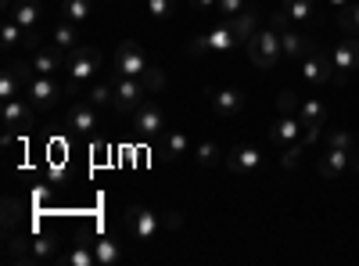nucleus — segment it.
I'll return each mask as SVG.
<instances>
[{"mask_svg": "<svg viewBox=\"0 0 359 266\" xmlns=\"http://www.w3.org/2000/svg\"><path fill=\"white\" fill-rule=\"evenodd\" d=\"M101 69H104V62H101V54H97L94 47H86V44H79L76 51H69V65H65V72H69V86H65V91H69V94H79L83 86H90V83H97Z\"/></svg>", "mask_w": 359, "mask_h": 266, "instance_id": "nucleus-1", "label": "nucleus"}, {"mask_svg": "<svg viewBox=\"0 0 359 266\" xmlns=\"http://www.w3.org/2000/svg\"><path fill=\"white\" fill-rule=\"evenodd\" d=\"M245 51H248V58H252V65L255 69H262V72H269L277 62H280V33L273 25H266V29H259V33L245 44Z\"/></svg>", "mask_w": 359, "mask_h": 266, "instance_id": "nucleus-2", "label": "nucleus"}, {"mask_svg": "<svg viewBox=\"0 0 359 266\" xmlns=\"http://www.w3.org/2000/svg\"><path fill=\"white\" fill-rule=\"evenodd\" d=\"M69 91L62 83H57L54 76H33L25 83V98H29V105L33 108H40V112H50L54 105H62V98H65Z\"/></svg>", "mask_w": 359, "mask_h": 266, "instance_id": "nucleus-3", "label": "nucleus"}, {"mask_svg": "<svg viewBox=\"0 0 359 266\" xmlns=\"http://www.w3.org/2000/svg\"><path fill=\"white\" fill-rule=\"evenodd\" d=\"M111 69H115V76H144L151 69V58H147V51L137 40H123L111 58Z\"/></svg>", "mask_w": 359, "mask_h": 266, "instance_id": "nucleus-4", "label": "nucleus"}, {"mask_svg": "<svg viewBox=\"0 0 359 266\" xmlns=\"http://www.w3.org/2000/svg\"><path fill=\"white\" fill-rule=\"evenodd\" d=\"M111 83H115V108L133 115V112L144 105V98H147L144 79H140V76H115Z\"/></svg>", "mask_w": 359, "mask_h": 266, "instance_id": "nucleus-5", "label": "nucleus"}, {"mask_svg": "<svg viewBox=\"0 0 359 266\" xmlns=\"http://www.w3.org/2000/svg\"><path fill=\"white\" fill-rule=\"evenodd\" d=\"M133 130H137V137H144V140L162 137V133H165V112H162V105L144 101V105L133 112Z\"/></svg>", "mask_w": 359, "mask_h": 266, "instance_id": "nucleus-6", "label": "nucleus"}, {"mask_svg": "<svg viewBox=\"0 0 359 266\" xmlns=\"http://www.w3.org/2000/svg\"><path fill=\"white\" fill-rule=\"evenodd\" d=\"M123 220H126V230L133 234L137 241H151L155 234L162 230V220H158V213H151L147 205H130Z\"/></svg>", "mask_w": 359, "mask_h": 266, "instance_id": "nucleus-7", "label": "nucleus"}, {"mask_svg": "<svg viewBox=\"0 0 359 266\" xmlns=\"http://www.w3.org/2000/svg\"><path fill=\"white\" fill-rule=\"evenodd\" d=\"M208 105H212L216 115H223V119H237V115L245 112L248 98L241 91H233V86H208Z\"/></svg>", "mask_w": 359, "mask_h": 266, "instance_id": "nucleus-8", "label": "nucleus"}, {"mask_svg": "<svg viewBox=\"0 0 359 266\" xmlns=\"http://www.w3.org/2000/svg\"><path fill=\"white\" fill-rule=\"evenodd\" d=\"M331 62H334V79H338V86L348 83V76L359 69V36L338 40V47L331 51Z\"/></svg>", "mask_w": 359, "mask_h": 266, "instance_id": "nucleus-9", "label": "nucleus"}, {"mask_svg": "<svg viewBox=\"0 0 359 266\" xmlns=\"http://www.w3.org/2000/svg\"><path fill=\"white\" fill-rule=\"evenodd\" d=\"M302 79H306L309 86L334 83V62H331V54H323L320 47H313V51L302 58Z\"/></svg>", "mask_w": 359, "mask_h": 266, "instance_id": "nucleus-10", "label": "nucleus"}, {"mask_svg": "<svg viewBox=\"0 0 359 266\" xmlns=\"http://www.w3.org/2000/svg\"><path fill=\"white\" fill-rule=\"evenodd\" d=\"M0 123H4L8 137L11 133H25L29 126H33V105H29V98L4 101V108H0Z\"/></svg>", "mask_w": 359, "mask_h": 266, "instance_id": "nucleus-11", "label": "nucleus"}, {"mask_svg": "<svg viewBox=\"0 0 359 266\" xmlns=\"http://www.w3.org/2000/svg\"><path fill=\"white\" fill-rule=\"evenodd\" d=\"M226 169H230L233 176H245V180H252V176L262 169V155L255 152L252 144H237V147H230V152H226Z\"/></svg>", "mask_w": 359, "mask_h": 266, "instance_id": "nucleus-12", "label": "nucleus"}, {"mask_svg": "<svg viewBox=\"0 0 359 266\" xmlns=\"http://www.w3.org/2000/svg\"><path fill=\"white\" fill-rule=\"evenodd\" d=\"M316 169H320L323 180L338 184V180H345L348 169H352V152H345V147H327V152L320 155V162H316Z\"/></svg>", "mask_w": 359, "mask_h": 266, "instance_id": "nucleus-13", "label": "nucleus"}, {"mask_svg": "<svg viewBox=\"0 0 359 266\" xmlns=\"http://www.w3.org/2000/svg\"><path fill=\"white\" fill-rule=\"evenodd\" d=\"M29 65H33V72H36V76H54V72H62V69L69 65V51L54 47V44H43L40 51H33Z\"/></svg>", "mask_w": 359, "mask_h": 266, "instance_id": "nucleus-14", "label": "nucleus"}, {"mask_svg": "<svg viewBox=\"0 0 359 266\" xmlns=\"http://www.w3.org/2000/svg\"><path fill=\"white\" fill-rule=\"evenodd\" d=\"M97 112H101V108H94L90 101H76V105L69 108V115H65V126H69L72 133H79V137H90V133L101 126Z\"/></svg>", "mask_w": 359, "mask_h": 266, "instance_id": "nucleus-15", "label": "nucleus"}, {"mask_svg": "<svg viewBox=\"0 0 359 266\" xmlns=\"http://www.w3.org/2000/svg\"><path fill=\"white\" fill-rule=\"evenodd\" d=\"M233 47H241V44H237V36H233V25L223 18L219 25H212V29H208V51H212V54H230Z\"/></svg>", "mask_w": 359, "mask_h": 266, "instance_id": "nucleus-16", "label": "nucleus"}, {"mask_svg": "<svg viewBox=\"0 0 359 266\" xmlns=\"http://www.w3.org/2000/svg\"><path fill=\"white\" fill-rule=\"evenodd\" d=\"M313 47L316 44L309 36H302V33H294V29H284L280 33V51H284V58H291V62H302Z\"/></svg>", "mask_w": 359, "mask_h": 266, "instance_id": "nucleus-17", "label": "nucleus"}, {"mask_svg": "<svg viewBox=\"0 0 359 266\" xmlns=\"http://www.w3.org/2000/svg\"><path fill=\"white\" fill-rule=\"evenodd\" d=\"M11 18L25 29V33H29V29H40V18H43V4H40V0H18V4L11 8Z\"/></svg>", "mask_w": 359, "mask_h": 266, "instance_id": "nucleus-18", "label": "nucleus"}, {"mask_svg": "<svg viewBox=\"0 0 359 266\" xmlns=\"http://www.w3.org/2000/svg\"><path fill=\"white\" fill-rule=\"evenodd\" d=\"M226 22L233 25V36H237V44H241V47L259 33V11H255V8H245L237 18H226Z\"/></svg>", "mask_w": 359, "mask_h": 266, "instance_id": "nucleus-19", "label": "nucleus"}, {"mask_svg": "<svg viewBox=\"0 0 359 266\" xmlns=\"http://www.w3.org/2000/svg\"><path fill=\"white\" fill-rule=\"evenodd\" d=\"M302 137V119H294V115H280V119L269 126V140L273 144H291Z\"/></svg>", "mask_w": 359, "mask_h": 266, "instance_id": "nucleus-20", "label": "nucleus"}, {"mask_svg": "<svg viewBox=\"0 0 359 266\" xmlns=\"http://www.w3.org/2000/svg\"><path fill=\"white\" fill-rule=\"evenodd\" d=\"M47 40H50L54 47H62V51H76V47H79V25L69 22V18H62V22L50 29Z\"/></svg>", "mask_w": 359, "mask_h": 266, "instance_id": "nucleus-21", "label": "nucleus"}, {"mask_svg": "<svg viewBox=\"0 0 359 266\" xmlns=\"http://www.w3.org/2000/svg\"><path fill=\"white\" fill-rule=\"evenodd\" d=\"M94 245V255H97V266H118L126 259L123 245H118L115 238H97V241H90Z\"/></svg>", "mask_w": 359, "mask_h": 266, "instance_id": "nucleus-22", "label": "nucleus"}, {"mask_svg": "<svg viewBox=\"0 0 359 266\" xmlns=\"http://www.w3.org/2000/svg\"><path fill=\"white\" fill-rule=\"evenodd\" d=\"M187 152H191V137H187L184 130H172V133H165V140H162V155H165V162L184 159Z\"/></svg>", "mask_w": 359, "mask_h": 266, "instance_id": "nucleus-23", "label": "nucleus"}, {"mask_svg": "<svg viewBox=\"0 0 359 266\" xmlns=\"http://www.w3.org/2000/svg\"><path fill=\"white\" fill-rule=\"evenodd\" d=\"M86 101L94 105V108H108V105H115V83H111V79H97V83H90Z\"/></svg>", "mask_w": 359, "mask_h": 266, "instance_id": "nucleus-24", "label": "nucleus"}, {"mask_svg": "<svg viewBox=\"0 0 359 266\" xmlns=\"http://www.w3.org/2000/svg\"><path fill=\"white\" fill-rule=\"evenodd\" d=\"M298 119H302V126H323V123H327V105H323L320 98L302 101V108H298Z\"/></svg>", "mask_w": 359, "mask_h": 266, "instance_id": "nucleus-25", "label": "nucleus"}, {"mask_svg": "<svg viewBox=\"0 0 359 266\" xmlns=\"http://www.w3.org/2000/svg\"><path fill=\"white\" fill-rule=\"evenodd\" d=\"M57 255V241L50 238V234H36L33 241H29V259L33 262H47Z\"/></svg>", "mask_w": 359, "mask_h": 266, "instance_id": "nucleus-26", "label": "nucleus"}, {"mask_svg": "<svg viewBox=\"0 0 359 266\" xmlns=\"http://www.w3.org/2000/svg\"><path fill=\"white\" fill-rule=\"evenodd\" d=\"M90 15H94V0H62V18L83 25L90 22Z\"/></svg>", "mask_w": 359, "mask_h": 266, "instance_id": "nucleus-27", "label": "nucleus"}, {"mask_svg": "<svg viewBox=\"0 0 359 266\" xmlns=\"http://www.w3.org/2000/svg\"><path fill=\"white\" fill-rule=\"evenodd\" d=\"M194 159H198L201 166H219L226 155H223V147H219L216 140H198V144H194Z\"/></svg>", "mask_w": 359, "mask_h": 266, "instance_id": "nucleus-28", "label": "nucleus"}, {"mask_svg": "<svg viewBox=\"0 0 359 266\" xmlns=\"http://www.w3.org/2000/svg\"><path fill=\"white\" fill-rule=\"evenodd\" d=\"M22 40H25V29H22L11 15H4V25H0V44L11 51V47H18Z\"/></svg>", "mask_w": 359, "mask_h": 266, "instance_id": "nucleus-29", "label": "nucleus"}, {"mask_svg": "<svg viewBox=\"0 0 359 266\" xmlns=\"http://www.w3.org/2000/svg\"><path fill=\"white\" fill-rule=\"evenodd\" d=\"M280 8L291 15V22H309V18L316 15L313 0H280Z\"/></svg>", "mask_w": 359, "mask_h": 266, "instance_id": "nucleus-30", "label": "nucleus"}, {"mask_svg": "<svg viewBox=\"0 0 359 266\" xmlns=\"http://www.w3.org/2000/svg\"><path fill=\"white\" fill-rule=\"evenodd\" d=\"M306 147H309V144H306L302 137H298V140H291V144H284V155H280V166H284V169H294L298 162H302V155H306Z\"/></svg>", "mask_w": 359, "mask_h": 266, "instance_id": "nucleus-31", "label": "nucleus"}, {"mask_svg": "<svg viewBox=\"0 0 359 266\" xmlns=\"http://www.w3.org/2000/svg\"><path fill=\"white\" fill-rule=\"evenodd\" d=\"M65 259H69L72 266H97V255H94V245H90V241H79Z\"/></svg>", "mask_w": 359, "mask_h": 266, "instance_id": "nucleus-32", "label": "nucleus"}, {"mask_svg": "<svg viewBox=\"0 0 359 266\" xmlns=\"http://www.w3.org/2000/svg\"><path fill=\"white\" fill-rule=\"evenodd\" d=\"M338 29H341L345 36H359V0H355L348 11L338 15Z\"/></svg>", "mask_w": 359, "mask_h": 266, "instance_id": "nucleus-33", "label": "nucleus"}, {"mask_svg": "<svg viewBox=\"0 0 359 266\" xmlns=\"http://www.w3.org/2000/svg\"><path fill=\"white\" fill-rule=\"evenodd\" d=\"M144 8H147V15L151 18H172L176 15V0H144Z\"/></svg>", "mask_w": 359, "mask_h": 266, "instance_id": "nucleus-34", "label": "nucleus"}, {"mask_svg": "<svg viewBox=\"0 0 359 266\" xmlns=\"http://www.w3.org/2000/svg\"><path fill=\"white\" fill-rule=\"evenodd\" d=\"M140 79H144V86H147V94H158V91H165V72H162L155 62H151V69H147Z\"/></svg>", "mask_w": 359, "mask_h": 266, "instance_id": "nucleus-35", "label": "nucleus"}, {"mask_svg": "<svg viewBox=\"0 0 359 266\" xmlns=\"http://www.w3.org/2000/svg\"><path fill=\"white\" fill-rule=\"evenodd\" d=\"M327 147H345V152H355V140L348 130H327Z\"/></svg>", "mask_w": 359, "mask_h": 266, "instance_id": "nucleus-36", "label": "nucleus"}, {"mask_svg": "<svg viewBox=\"0 0 359 266\" xmlns=\"http://www.w3.org/2000/svg\"><path fill=\"white\" fill-rule=\"evenodd\" d=\"M298 108H302V101H298L294 91H280V94H277V112H280V115H294Z\"/></svg>", "mask_w": 359, "mask_h": 266, "instance_id": "nucleus-37", "label": "nucleus"}, {"mask_svg": "<svg viewBox=\"0 0 359 266\" xmlns=\"http://www.w3.org/2000/svg\"><path fill=\"white\" fill-rule=\"evenodd\" d=\"M245 8H252L248 0H219V8H216V11H219L223 18H237V15L245 11Z\"/></svg>", "mask_w": 359, "mask_h": 266, "instance_id": "nucleus-38", "label": "nucleus"}, {"mask_svg": "<svg viewBox=\"0 0 359 266\" xmlns=\"http://www.w3.org/2000/svg\"><path fill=\"white\" fill-rule=\"evenodd\" d=\"M187 54H194V58L212 54V51H208V33H198V36H191V44H187Z\"/></svg>", "mask_w": 359, "mask_h": 266, "instance_id": "nucleus-39", "label": "nucleus"}, {"mask_svg": "<svg viewBox=\"0 0 359 266\" xmlns=\"http://www.w3.org/2000/svg\"><path fill=\"white\" fill-rule=\"evenodd\" d=\"M191 8H194V11H216L219 0H191Z\"/></svg>", "mask_w": 359, "mask_h": 266, "instance_id": "nucleus-40", "label": "nucleus"}, {"mask_svg": "<svg viewBox=\"0 0 359 266\" xmlns=\"http://www.w3.org/2000/svg\"><path fill=\"white\" fill-rule=\"evenodd\" d=\"M327 4H331V8H334V11L341 15V11H348V8L355 4V0H327Z\"/></svg>", "mask_w": 359, "mask_h": 266, "instance_id": "nucleus-41", "label": "nucleus"}, {"mask_svg": "<svg viewBox=\"0 0 359 266\" xmlns=\"http://www.w3.org/2000/svg\"><path fill=\"white\" fill-rule=\"evenodd\" d=\"M180 223H184V216H180V213H169V216H165V227H172V230H176Z\"/></svg>", "mask_w": 359, "mask_h": 266, "instance_id": "nucleus-42", "label": "nucleus"}, {"mask_svg": "<svg viewBox=\"0 0 359 266\" xmlns=\"http://www.w3.org/2000/svg\"><path fill=\"white\" fill-rule=\"evenodd\" d=\"M18 4V0H0V8H4V15H11V8Z\"/></svg>", "mask_w": 359, "mask_h": 266, "instance_id": "nucleus-43", "label": "nucleus"}, {"mask_svg": "<svg viewBox=\"0 0 359 266\" xmlns=\"http://www.w3.org/2000/svg\"><path fill=\"white\" fill-rule=\"evenodd\" d=\"M352 166H355V173H359V152H352Z\"/></svg>", "mask_w": 359, "mask_h": 266, "instance_id": "nucleus-44", "label": "nucleus"}, {"mask_svg": "<svg viewBox=\"0 0 359 266\" xmlns=\"http://www.w3.org/2000/svg\"><path fill=\"white\" fill-rule=\"evenodd\" d=\"M108 4H115V0H108Z\"/></svg>", "mask_w": 359, "mask_h": 266, "instance_id": "nucleus-45", "label": "nucleus"}]
</instances>
